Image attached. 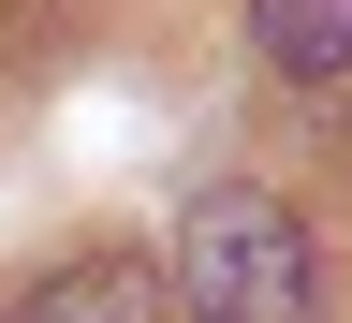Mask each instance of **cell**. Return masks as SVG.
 <instances>
[{"instance_id": "1", "label": "cell", "mask_w": 352, "mask_h": 323, "mask_svg": "<svg viewBox=\"0 0 352 323\" xmlns=\"http://www.w3.org/2000/svg\"><path fill=\"white\" fill-rule=\"evenodd\" d=\"M176 309L191 323H323V250L279 191L250 176H206L191 220H176Z\"/></svg>"}, {"instance_id": "2", "label": "cell", "mask_w": 352, "mask_h": 323, "mask_svg": "<svg viewBox=\"0 0 352 323\" xmlns=\"http://www.w3.org/2000/svg\"><path fill=\"white\" fill-rule=\"evenodd\" d=\"M0 323H162V280L132 250H88V264H59V280H30Z\"/></svg>"}, {"instance_id": "3", "label": "cell", "mask_w": 352, "mask_h": 323, "mask_svg": "<svg viewBox=\"0 0 352 323\" xmlns=\"http://www.w3.org/2000/svg\"><path fill=\"white\" fill-rule=\"evenodd\" d=\"M250 44H264L294 88H338V74H352V0H250Z\"/></svg>"}]
</instances>
